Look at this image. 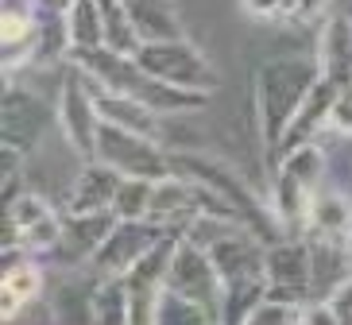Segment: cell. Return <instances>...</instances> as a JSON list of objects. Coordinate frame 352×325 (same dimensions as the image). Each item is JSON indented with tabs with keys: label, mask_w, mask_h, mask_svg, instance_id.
<instances>
[{
	"label": "cell",
	"mask_w": 352,
	"mask_h": 325,
	"mask_svg": "<svg viewBox=\"0 0 352 325\" xmlns=\"http://www.w3.org/2000/svg\"><path fill=\"white\" fill-rule=\"evenodd\" d=\"M321 78L318 54H279L256 70L252 85V105H256V132H259V155L267 167H275L279 144L287 136L294 113L310 97L314 82Z\"/></svg>",
	"instance_id": "cell-1"
},
{
	"label": "cell",
	"mask_w": 352,
	"mask_h": 325,
	"mask_svg": "<svg viewBox=\"0 0 352 325\" xmlns=\"http://www.w3.org/2000/svg\"><path fill=\"white\" fill-rule=\"evenodd\" d=\"M78 70H85L97 85L113 89V93H128L135 101H144L147 109H155L159 116H175V113H201L209 105L213 93H197V89H178L170 82H159L155 74H147L135 63V54H120L109 47L97 51H70V58Z\"/></svg>",
	"instance_id": "cell-2"
},
{
	"label": "cell",
	"mask_w": 352,
	"mask_h": 325,
	"mask_svg": "<svg viewBox=\"0 0 352 325\" xmlns=\"http://www.w3.org/2000/svg\"><path fill=\"white\" fill-rule=\"evenodd\" d=\"M170 170L201 182L206 190H213L221 201H228V205L236 210L240 225H248V229L256 232V236H263L267 244L283 236V225H279V217H275V210H271V198L263 201V194H259L232 163L209 155V151H170Z\"/></svg>",
	"instance_id": "cell-3"
},
{
	"label": "cell",
	"mask_w": 352,
	"mask_h": 325,
	"mask_svg": "<svg viewBox=\"0 0 352 325\" xmlns=\"http://www.w3.org/2000/svg\"><path fill=\"white\" fill-rule=\"evenodd\" d=\"M135 63L147 74H155L159 82H170L178 89H197V93H213L221 89V74L197 51L190 39H166V43H140Z\"/></svg>",
	"instance_id": "cell-4"
},
{
	"label": "cell",
	"mask_w": 352,
	"mask_h": 325,
	"mask_svg": "<svg viewBox=\"0 0 352 325\" xmlns=\"http://www.w3.org/2000/svg\"><path fill=\"white\" fill-rule=\"evenodd\" d=\"M101 163H109L113 170H120L124 179H166L170 175V147H163V139L140 136V132H128V128L104 124L97 132V155Z\"/></svg>",
	"instance_id": "cell-5"
},
{
	"label": "cell",
	"mask_w": 352,
	"mask_h": 325,
	"mask_svg": "<svg viewBox=\"0 0 352 325\" xmlns=\"http://www.w3.org/2000/svg\"><path fill=\"white\" fill-rule=\"evenodd\" d=\"M63 213L39 194H20L4 205L0 248H23L32 256H51L63 244Z\"/></svg>",
	"instance_id": "cell-6"
},
{
	"label": "cell",
	"mask_w": 352,
	"mask_h": 325,
	"mask_svg": "<svg viewBox=\"0 0 352 325\" xmlns=\"http://www.w3.org/2000/svg\"><path fill=\"white\" fill-rule=\"evenodd\" d=\"M58 124V105H47L35 89L20 85L16 78L4 82V101H0V144L16 151H35L43 132Z\"/></svg>",
	"instance_id": "cell-7"
},
{
	"label": "cell",
	"mask_w": 352,
	"mask_h": 325,
	"mask_svg": "<svg viewBox=\"0 0 352 325\" xmlns=\"http://www.w3.org/2000/svg\"><path fill=\"white\" fill-rule=\"evenodd\" d=\"M58 132L66 136V144L78 151V159L97 155V132H101V113H97L94 89L85 82V74L74 63H66L63 82H58Z\"/></svg>",
	"instance_id": "cell-8"
},
{
	"label": "cell",
	"mask_w": 352,
	"mask_h": 325,
	"mask_svg": "<svg viewBox=\"0 0 352 325\" xmlns=\"http://www.w3.org/2000/svg\"><path fill=\"white\" fill-rule=\"evenodd\" d=\"M267 298H283V302H310L314 291V248L306 236H279L267 244Z\"/></svg>",
	"instance_id": "cell-9"
},
{
	"label": "cell",
	"mask_w": 352,
	"mask_h": 325,
	"mask_svg": "<svg viewBox=\"0 0 352 325\" xmlns=\"http://www.w3.org/2000/svg\"><path fill=\"white\" fill-rule=\"evenodd\" d=\"M175 229H166L159 221H116L113 232L104 236V244L97 248V256L89 260L94 275H128L135 263L144 260L163 236H170ZM182 236V232H178Z\"/></svg>",
	"instance_id": "cell-10"
},
{
	"label": "cell",
	"mask_w": 352,
	"mask_h": 325,
	"mask_svg": "<svg viewBox=\"0 0 352 325\" xmlns=\"http://www.w3.org/2000/svg\"><path fill=\"white\" fill-rule=\"evenodd\" d=\"M170 291L186 294L194 302L209 306L213 314L221 317V298H225V283H221L217 267L209 260V252L201 244L178 236V248H175V260H170V271H166V283Z\"/></svg>",
	"instance_id": "cell-11"
},
{
	"label": "cell",
	"mask_w": 352,
	"mask_h": 325,
	"mask_svg": "<svg viewBox=\"0 0 352 325\" xmlns=\"http://www.w3.org/2000/svg\"><path fill=\"white\" fill-rule=\"evenodd\" d=\"M206 252H209V260H213V267H217V275H221V283L225 287L267 279V275H263V263H267V240L256 236L252 229H244V225L225 229Z\"/></svg>",
	"instance_id": "cell-12"
},
{
	"label": "cell",
	"mask_w": 352,
	"mask_h": 325,
	"mask_svg": "<svg viewBox=\"0 0 352 325\" xmlns=\"http://www.w3.org/2000/svg\"><path fill=\"white\" fill-rule=\"evenodd\" d=\"M344 85L337 82V78H329V74H321L318 82H314L310 97L302 101V109L294 113V120H290L287 136H283L279 144V155H275V163H279L287 151H294V147L302 144H314V139H325V128H329V113H333V101H337V93H341ZM275 170V167H271Z\"/></svg>",
	"instance_id": "cell-13"
},
{
	"label": "cell",
	"mask_w": 352,
	"mask_h": 325,
	"mask_svg": "<svg viewBox=\"0 0 352 325\" xmlns=\"http://www.w3.org/2000/svg\"><path fill=\"white\" fill-rule=\"evenodd\" d=\"M43 267L23 248H4V267H0V317L12 322L20 317L43 294Z\"/></svg>",
	"instance_id": "cell-14"
},
{
	"label": "cell",
	"mask_w": 352,
	"mask_h": 325,
	"mask_svg": "<svg viewBox=\"0 0 352 325\" xmlns=\"http://www.w3.org/2000/svg\"><path fill=\"white\" fill-rule=\"evenodd\" d=\"M116 221L120 217H116L113 210H104V213H66L63 244H58L51 256H43V260H54V263H63V267L89 263L97 256V248L104 244V236L113 232Z\"/></svg>",
	"instance_id": "cell-15"
},
{
	"label": "cell",
	"mask_w": 352,
	"mask_h": 325,
	"mask_svg": "<svg viewBox=\"0 0 352 325\" xmlns=\"http://www.w3.org/2000/svg\"><path fill=\"white\" fill-rule=\"evenodd\" d=\"M120 182L124 175L113 170L101 159H85L78 179H74L70 194H66V213H104L116 205V194H120Z\"/></svg>",
	"instance_id": "cell-16"
},
{
	"label": "cell",
	"mask_w": 352,
	"mask_h": 325,
	"mask_svg": "<svg viewBox=\"0 0 352 325\" xmlns=\"http://www.w3.org/2000/svg\"><path fill=\"white\" fill-rule=\"evenodd\" d=\"M318 63L321 74L337 78L341 85H352V20L349 16H329L318 35Z\"/></svg>",
	"instance_id": "cell-17"
},
{
	"label": "cell",
	"mask_w": 352,
	"mask_h": 325,
	"mask_svg": "<svg viewBox=\"0 0 352 325\" xmlns=\"http://www.w3.org/2000/svg\"><path fill=\"white\" fill-rule=\"evenodd\" d=\"M128 16L135 23L140 43H166V39H186V27L178 20V8L170 0H124Z\"/></svg>",
	"instance_id": "cell-18"
},
{
	"label": "cell",
	"mask_w": 352,
	"mask_h": 325,
	"mask_svg": "<svg viewBox=\"0 0 352 325\" xmlns=\"http://www.w3.org/2000/svg\"><path fill=\"white\" fill-rule=\"evenodd\" d=\"M89 325H132V287L124 275H97L89 291Z\"/></svg>",
	"instance_id": "cell-19"
},
{
	"label": "cell",
	"mask_w": 352,
	"mask_h": 325,
	"mask_svg": "<svg viewBox=\"0 0 352 325\" xmlns=\"http://www.w3.org/2000/svg\"><path fill=\"white\" fill-rule=\"evenodd\" d=\"M349 232H352V201L344 198V190L325 182L310 201V229H306V236L344 240Z\"/></svg>",
	"instance_id": "cell-20"
},
{
	"label": "cell",
	"mask_w": 352,
	"mask_h": 325,
	"mask_svg": "<svg viewBox=\"0 0 352 325\" xmlns=\"http://www.w3.org/2000/svg\"><path fill=\"white\" fill-rule=\"evenodd\" d=\"M151 325H221V317L209 306L163 287L155 294V302H151Z\"/></svg>",
	"instance_id": "cell-21"
},
{
	"label": "cell",
	"mask_w": 352,
	"mask_h": 325,
	"mask_svg": "<svg viewBox=\"0 0 352 325\" xmlns=\"http://www.w3.org/2000/svg\"><path fill=\"white\" fill-rule=\"evenodd\" d=\"M175 248H178V232H170V236H163V240L124 275L128 287H132V294H159L163 291L166 271H170V260H175Z\"/></svg>",
	"instance_id": "cell-22"
},
{
	"label": "cell",
	"mask_w": 352,
	"mask_h": 325,
	"mask_svg": "<svg viewBox=\"0 0 352 325\" xmlns=\"http://www.w3.org/2000/svg\"><path fill=\"white\" fill-rule=\"evenodd\" d=\"M66 27H70L74 51H97V47H104L101 4L97 0H74L70 8H66Z\"/></svg>",
	"instance_id": "cell-23"
},
{
	"label": "cell",
	"mask_w": 352,
	"mask_h": 325,
	"mask_svg": "<svg viewBox=\"0 0 352 325\" xmlns=\"http://www.w3.org/2000/svg\"><path fill=\"white\" fill-rule=\"evenodd\" d=\"M101 4V27H104V47L120 54H135L140 51V35H135V23L128 16L124 0H97Z\"/></svg>",
	"instance_id": "cell-24"
},
{
	"label": "cell",
	"mask_w": 352,
	"mask_h": 325,
	"mask_svg": "<svg viewBox=\"0 0 352 325\" xmlns=\"http://www.w3.org/2000/svg\"><path fill=\"white\" fill-rule=\"evenodd\" d=\"M151 190H155L151 179H124L120 182V194H116L113 213L120 221H144L147 210H151Z\"/></svg>",
	"instance_id": "cell-25"
},
{
	"label": "cell",
	"mask_w": 352,
	"mask_h": 325,
	"mask_svg": "<svg viewBox=\"0 0 352 325\" xmlns=\"http://www.w3.org/2000/svg\"><path fill=\"white\" fill-rule=\"evenodd\" d=\"M306 306L302 302H283V298H263V302L256 306V314H252L244 325H298Z\"/></svg>",
	"instance_id": "cell-26"
},
{
	"label": "cell",
	"mask_w": 352,
	"mask_h": 325,
	"mask_svg": "<svg viewBox=\"0 0 352 325\" xmlns=\"http://www.w3.org/2000/svg\"><path fill=\"white\" fill-rule=\"evenodd\" d=\"M329 136L337 139H352V85H344L337 101H333V113H329Z\"/></svg>",
	"instance_id": "cell-27"
},
{
	"label": "cell",
	"mask_w": 352,
	"mask_h": 325,
	"mask_svg": "<svg viewBox=\"0 0 352 325\" xmlns=\"http://www.w3.org/2000/svg\"><path fill=\"white\" fill-rule=\"evenodd\" d=\"M329 8L333 0H294V8H290V20L302 23V27H314V23H325L329 20Z\"/></svg>",
	"instance_id": "cell-28"
},
{
	"label": "cell",
	"mask_w": 352,
	"mask_h": 325,
	"mask_svg": "<svg viewBox=\"0 0 352 325\" xmlns=\"http://www.w3.org/2000/svg\"><path fill=\"white\" fill-rule=\"evenodd\" d=\"M244 16L256 23H271V20H287V0H240Z\"/></svg>",
	"instance_id": "cell-29"
},
{
	"label": "cell",
	"mask_w": 352,
	"mask_h": 325,
	"mask_svg": "<svg viewBox=\"0 0 352 325\" xmlns=\"http://www.w3.org/2000/svg\"><path fill=\"white\" fill-rule=\"evenodd\" d=\"M325 298H329V306H333V314H337V322H341V325H352V275H344V279L333 287Z\"/></svg>",
	"instance_id": "cell-30"
},
{
	"label": "cell",
	"mask_w": 352,
	"mask_h": 325,
	"mask_svg": "<svg viewBox=\"0 0 352 325\" xmlns=\"http://www.w3.org/2000/svg\"><path fill=\"white\" fill-rule=\"evenodd\" d=\"M298 325H341V322H337V314H333L329 298H318V302H310L306 310H302Z\"/></svg>",
	"instance_id": "cell-31"
},
{
	"label": "cell",
	"mask_w": 352,
	"mask_h": 325,
	"mask_svg": "<svg viewBox=\"0 0 352 325\" xmlns=\"http://www.w3.org/2000/svg\"><path fill=\"white\" fill-rule=\"evenodd\" d=\"M74 0H35V12H66Z\"/></svg>",
	"instance_id": "cell-32"
},
{
	"label": "cell",
	"mask_w": 352,
	"mask_h": 325,
	"mask_svg": "<svg viewBox=\"0 0 352 325\" xmlns=\"http://www.w3.org/2000/svg\"><path fill=\"white\" fill-rule=\"evenodd\" d=\"M344 260H349V271H352V232L344 236Z\"/></svg>",
	"instance_id": "cell-33"
}]
</instances>
